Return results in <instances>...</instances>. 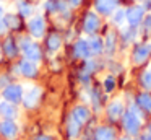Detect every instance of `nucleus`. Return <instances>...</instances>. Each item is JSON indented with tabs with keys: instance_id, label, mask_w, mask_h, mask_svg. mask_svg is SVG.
<instances>
[{
	"instance_id": "f257e3e1",
	"label": "nucleus",
	"mask_w": 151,
	"mask_h": 140,
	"mask_svg": "<svg viewBox=\"0 0 151 140\" xmlns=\"http://www.w3.org/2000/svg\"><path fill=\"white\" fill-rule=\"evenodd\" d=\"M140 124H141V119L137 116V114L132 112V111H128V112L124 114V127H125V130H127L130 135L138 133V130H140Z\"/></svg>"
},
{
	"instance_id": "f03ea898",
	"label": "nucleus",
	"mask_w": 151,
	"mask_h": 140,
	"mask_svg": "<svg viewBox=\"0 0 151 140\" xmlns=\"http://www.w3.org/2000/svg\"><path fill=\"white\" fill-rule=\"evenodd\" d=\"M143 18H145V8L143 7H132V8H128L127 21H128V25H130L132 28L140 26L141 21H143Z\"/></svg>"
},
{
	"instance_id": "7ed1b4c3",
	"label": "nucleus",
	"mask_w": 151,
	"mask_h": 140,
	"mask_svg": "<svg viewBox=\"0 0 151 140\" xmlns=\"http://www.w3.org/2000/svg\"><path fill=\"white\" fill-rule=\"evenodd\" d=\"M151 52V47L148 44H140L135 47L133 54H132V60H133V64H143L145 60L148 59V55H150Z\"/></svg>"
},
{
	"instance_id": "20e7f679",
	"label": "nucleus",
	"mask_w": 151,
	"mask_h": 140,
	"mask_svg": "<svg viewBox=\"0 0 151 140\" xmlns=\"http://www.w3.org/2000/svg\"><path fill=\"white\" fill-rule=\"evenodd\" d=\"M119 0H96V10L102 15H111L117 8Z\"/></svg>"
},
{
	"instance_id": "39448f33",
	"label": "nucleus",
	"mask_w": 151,
	"mask_h": 140,
	"mask_svg": "<svg viewBox=\"0 0 151 140\" xmlns=\"http://www.w3.org/2000/svg\"><path fill=\"white\" fill-rule=\"evenodd\" d=\"M28 28H29L31 34L36 36V38H41L44 33V20L41 16H33L28 23Z\"/></svg>"
},
{
	"instance_id": "423d86ee",
	"label": "nucleus",
	"mask_w": 151,
	"mask_h": 140,
	"mask_svg": "<svg viewBox=\"0 0 151 140\" xmlns=\"http://www.w3.org/2000/svg\"><path fill=\"white\" fill-rule=\"evenodd\" d=\"M21 46H23V51H24V54H26V57L29 59V60H39L41 52H39V47H37L34 42L23 41V42H21Z\"/></svg>"
},
{
	"instance_id": "0eeeda50",
	"label": "nucleus",
	"mask_w": 151,
	"mask_h": 140,
	"mask_svg": "<svg viewBox=\"0 0 151 140\" xmlns=\"http://www.w3.org/2000/svg\"><path fill=\"white\" fill-rule=\"evenodd\" d=\"M83 28H85V31L89 33V34H93L94 31H98V28H99L98 15H94V13H88L86 18H85V23H83Z\"/></svg>"
},
{
	"instance_id": "6e6552de",
	"label": "nucleus",
	"mask_w": 151,
	"mask_h": 140,
	"mask_svg": "<svg viewBox=\"0 0 151 140\" xmlns=\"http://www.w3.org/2000/svg\"><path fill=\"white\" fill-rule=\"evenodd\" d=\"M107 112H109V117H111V119H119V117L124 114V104H122V101L120 99L112 101V103L109 104Z\"/></svg>"
},
{
	"instance_id": "1a4fd4ad",
	"label": "nucleus",
	"mask_w": 151,
	"mask_h": 140,
	"mask_svg": "<svg viewBox=\"0 0 151 140\" xmlns=\"http://www.w3.org/2000/svg\"><path fill=\"white\" fill-rule=\"evenodd\" d=\"M91 54V51H89V44L88 41H78L75 44V55L76 57H88V55Z\"/></svg>"
},
{
	"instance_id": "9d476101",
	"label": "nucleus",
	"mask_w": 151,
	"mask_h": 140,
	"mask_svg": "<svg viewBox=\"0 0 151 140\" xmlns=\"http://www.w3.org/2000/svg\"><path fill=\"white\" fill-rule=\"evenodd\" d=\"M115 133L111 127H99L96 130V140H114Z\"/></svg>"
},
{
	"instance_id": "9b49d317",
	"label": "nucleus",
	"mask_w": 151,
	"mask_h": 140,
	"mask_svg": "<svg viewBox=\"0 0 151 140\" xmlns=\"http://www.w3.org/2000/svg\"><path fill=\"white\" fill-rule=\"evenodd\" d=\"M137 104L141 107V109H145L146 112H151V94L148 93H141L137 96Z\"/></svg>"
},
{
	"instance_id": "f8f14e48",
	"label": "nucleus",
	"mask_w": 151,
	"mask_h": 140,
	"mask_svg": "<svg viewBox=\"0 0 151 140\" xmlns=\"http://www.w3.org/2000/svg\"><path fill=\"white\" fill-rule=\"evenodd\" d=\"M73 119L78 120L80 124L86 122V120L89 119V111L86 109L85 106H78V107H75V111H73Z\"/></svg>"
},
{
	"instance_id": "ddd939ff",
	"label": "nucleus",
	"mask_w": 151,
	"mask_h": 140,
	"mask_svg": "<svg viewBox=\"0 0 151 140\" xmlns=\"http://www.w3.org/2000/svg\"><path fill=\"white\" fill-rule=\"evenodd\" d=\"M88 44H89V51H91V54H101L102 49H104L102 41L99 38H96V36H93V38L89 39Z\"/></svg>"
},
{
	"instance_id": "4468645a",
	"label": "nucleus",
	"mask_w": 151,
	"mask_h": 140,
	"mask_svg": "<svg viewBox=\"0 0 151 140\" xmlns=\"http://www.w3.org/2000/svg\"><path fill=\"white\" fill-rule=\"evenodd\" d=\"M39 93H41V91L37 90V88H31V90L26 93V96H24V104H28V106L36 104L37 98H39Z\"/></svg>"
},
{
	"instance_id": "2eb2a0df",
	"label": "nucleus",
	"mask_w": 151,
	"mask_h": 140,
	"mask_svg": "<svg viewBox=\"0 0 151 140\" xmlns=\"http://www.w3.org/2000/svg\"><path fill=\"white\" fill-rule=\"evenodd\" d=\"M4 23L8 26V28H18V26H20V20H18V16L13 15V13L5 15L4 16Z\"/></svg>"
},
{
	"instance_id": "dca6fc26",
	"label": "nucleus",
	"mask_w": 151,
	"mask_h": 140,
	"mask_svg": "<svg viewBox=\"0 0 151 140\" xmlns=\"http://www.w3.org/2000/svg\"><path fill=\"white\" fill-rule=\"evenodd\" d=\"M21 72H23L26 77H33V75L36 73V67H34L33 62H26V60H24L23 64H21Z\"/></svg>"
},
{
	"instance_id": "f3484780",
	"label": "nucleus",
	"mask_w": 151,
	"mask_h": 140,
	"mask_svg": "<svg viewBox=\"0 0 151 140\" xmlns=\"http://www.w3.org/2000/svg\"><path fill=\"white\" fill-rule=\"evenodd\" d=\"M47 47L50 49V51H57V49L60 47V38L59 34H50L49 39H47Z\"/></svg>"
},
{
	"instance_id": "a211bd4d",
	"label": "nucleus",
	"mask_w": 151,
	"mask_h": 140,
	"mask_svg": "<svg viewBox=\"0 0 151 140\" xmlns=\"http://www.w3.org/2000/svg\"><path fill=\"white\" fill-rule=\"evenodd\" d=\"M0 129H2V132L5 133V135H8V137H12V135H15V125L12 122H5V124H2L0 125Z\"/></svg>"
},
{
	"instance_id": "6ab92c4d",
	"label": "nucleus",
	"mask_w": 151,
	"mask_h": 140,
	"mask_svg": "<svg viewBox=\"0 0 151 140\" xmlns=\"http://www.w3.org/2000/svg\"><path fill=\"white\" fill-rule=\"evenodd\" d=\"M124 18H127V13H125L124 10H115L114 12L112 20H114L115 25H122V23H124Z\"/></svg>"
},
{
	"instance_id": "aec40b11",
	"label": "nucleus",
	"mask_w": 151,
	"mask_h": 140,
	"mask_svg": "<svg viewBox=\"0 0 151 140\" xmlns=\"http://www.w3.org/2000/svg\"><path fill=\"white\" fill-rule=\"evenodd\" d=\"M106 49H107L109 52H114V49H115V34H114V33H109V34H107Z\"/></svg>"
},
{
	"instance_id": "412c9836",
	"label": "nucleus",
	"mask_w": 151,
	"mask_h": 140,
	"mask_svg": "<svg viewBox=\"0 0 151 140\" xmlns=\"http://www.w3.org/2000/svg\"><path fill=\"white\" fill-rule=\"evenodd\" d=\"M5 96L7 98H10V99H18L20 98V88L18 86H13V88H8L7 91H5Z\"/></svg>"
},
{
	"instance_id": "4be33fe9",
	"label": "nucleus",
	"mask_w": 151,
	"mask_h": 140,
	"mask_svg": "<svg viewBox=\"0 0 151 140\" xmlns=\"http://www.w3.org/2000/svg\"><path fill=\"white\" fill-rule=\"evenodd\" d=\"M68 130H70V135H72V137H76V135H78V130H80V122H78V120H75V119L70 120Z\"/></svg>"
},
{
	"instance_id": "5701e85b",
	"label": "nucleus",
	"mask_w": 151,
	"mask_h": 140,
	"mask_svg": "<svg viewBox=\"0 0 151 140\" xmlns=\"http://www.w3.org/2000/svg\"><path fill=\"white\" fill-rule=\"evenodd\" d=\"M141 83H143L145 88L151 90V72H145V73L141 75Z\"/></svg>"
},
{
	"instance_id": "b1692460",
	"label": "nucleus",
	"mask_w": 151,
	"mask_h": 140,
	"mask_svg": "<svg viewBox=\"0 0 151 140\" xmlns=\"http://www.w3.org/2000/svg\"><path fill=\"white\" fill-rule=\"evenodd\" d=\"M104 88H106V91H112L115 88V80H114V77H111L109 75L107 78L104 80Z\"/></svg>"
},
{
	"instance_id": "393cba45",
	"label": "nucleus",
	"mask_w": 151,
	"mask_h": 140,
	"mask_svg": "<svg viewBox=\"0 0 151 140\" xmlns=\"http://www.w3.org/2000/svg\"><path fill=\"white\" fill-rule=\"evenodd\" d=\"M20 12H21V15H23V16H29L31 15V7L28 5V3H24V2H21V0H20Z\"/></svg>"
},
{
	"instance_id": "a878e982",
	"label": "nucleus",
	"mask_w": 151,
	"mask_h": 140,
	"mask_svg": "<svg viewBox=\"0 0 151 140\" xmlns=\"http://www.w3.org/2000/svg\"><path fill=\"white\" fill-rule=\"evenodd\" d=\"M0 111H2V114H5V116H8L10 117L12 114H13V107H10L8 104H0Z\"/></svg>"
},
{
	"instance_id": "bb28decb",
	"label": "nucleus",
	"mask_w": 151,
	"mask_h": 140,
	"mask_svg": "<svg viewBox=\"0 0 151 140\" xmlns=\"http://www.w3.org/2000/svg\"><path fill=\"white\" fill-rule=\"evenodd\" d=\"M5 49H7V52H8V55H15V46L12 44V39H8L7 42H5Z\"/></svg>"
},
{
	"instance_id": "cd10ccee",
	"label": "nucleus",
	"mask_w": 151,
	"mask_h": 140,
	"mask_svg": "<svg viewBox=\"0 0 151 140\" xmlns=\"http://www.w3.org/2000/svg\"><path fill=\"white\" fill-rule=\"evenodd\" d=\"M145 28H146V29H151V16L145 20Z\"/></svg>"
},
{
	"instance_id": "c85d7f7f",
	"label": "nucleus",
	"mask_w": 151,
	"mask_h": 140,
	"mask_svg": "<svg viewBox=\"0 0 151 140\" xmlns=\"http://www.w3.org/2000/svg\"><path fill=\"white\" fill-rule=\"evenodd\" d=\"M141 140H151V133H145V135L141 137Z\"/></svg>"
},
{
	"instance_id": "c756f323",
	"label": "nucleus",
	"mask_w": 151,
	"mask_h": 140,
	"mask_svg": "<svg viewBox=\"0 0 151 140\" xmlns=\"http://www.w3.org/2000/svg\"><path fill=\"white\" fill-rule=\"evenodd\" d=\"M70 3H72V5H80V3H81V0H70Z\"/></svg>"
},
{
	"instance_id": "7c9ffc66",
	"label": "nucleus",
	"mask_w": 151,
	"mask_h": 140,
	"mask_svg": "<svg viewBox=\"0 0 151 140\" xmlns=\"http://www.w3.org/2000/svg\"><path fill=\"white\" fill-rule=\"evenodd\" d=\"M4 16V7H0V18Z\"/></svg>"
},
{
	"instance_id": "2f4dec72",
	"label": "nucleus",
	"mask_w": 151,
	"mask_h": 140,
	"mask_svg": "<svg viewBox=\"0 0 151 140\" xmlns=\"http://www.w3.org/2000/svg\"><path fill=\"white\" fill-rule=\"evenodd\" d=\"M37 140H49V139H47V137H39Z\"/></svg>"
},
{
	"instance_id": "473e14b6",
	"label": "nucleus",
	"mask_w": 151,
	"mask_h": 140,
	"mask_svg": "<svg viewBox=\"0 0 151 140\" xmlns=\"http://www.w3.org/2000/svg\"><path fill=\"white\" fill-rule=\"evenodd\" d=\"M120 140H130V137H122Z\"/></svg>"
},
{
	"instance_id": "72a5a7b5",
	"label": "nucleus",
	"mask_w": 151,
	"mask_h": 140,
	"mask_svg": "<svg viewBox=\"0 0 151 140\" xmlns=\"http://www.w3.org/2000/svg\"><path fill=\"white\" fill-rule=\"evenodd\" d=\"M150 133H151V124H150Z\"/></svg>"
}]
</instances>
